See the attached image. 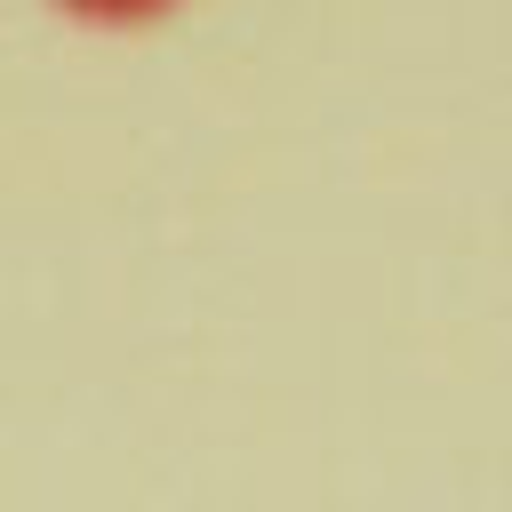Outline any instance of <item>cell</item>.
<instances>
[{
	"instance_id": "1",
	"label": "cell",
	"mask_w": 512,
	"mask_h": 512,
	"mask_svg": "<svg viewBox=\"0 0 512 512\" xmlns=\"http://www.w3.org/2000/svg\"><path fill=\"white\" fill-rule=\"evenodd\" d=\"M64 8H80V16H152L168 0H64Z\"/></svg>"
}]
</instances>
